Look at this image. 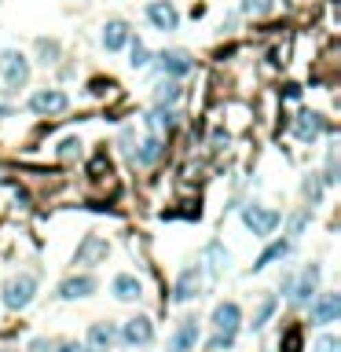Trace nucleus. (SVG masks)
<instances>
[{
    "mask_svg": "<svg viewBox=\"0 0 341 352\" xmlns=\"http://www.w3.org/2000/svg\"><path fill=\"white\" fill-rule=\"evenodd\" d=\"M286 253H290V242H272L268 250L257 257V264H253V272H261V268H268V264H275V261H283Z\"/></svg>",
    "mask_w": 341,
    "mask_h": 352,
    "instance_id": "22",
    "label": "nucleus"
},
{
    "mask_svg": "<svg viewBox=\"0 0 341 352\" xmlns=\"http://www.w3.org/2000/svg\"><path fill=\"white\" fill-rule=\"evenodd\" d=\"M0 352H12V349H0Z\"/></svg>",
    "mask_w": 341,
    "mask_h": 352,
    "instance_id": "33",
    "label": "nucleus"
},
{
    "mask_svg": "<svg viewBox=\"0 0 341 352\" xmlns=\"http://www.w3.org/2000/svg\"><path fill=\"white\" fill-rule=\"evenodd\" d=\"M136 165H154L158 158H162V136H147V140L132 151Z\"/></svg>",
    "mask_w": 341,
    "mask_h": 352,
    "instance_id": "18",
    "label": "nucleus"
},
{
    "mask_svg": "<svg viewBox=\"0 0 341 352\" xmlns=\"http://www.w3.org/2000/svg\"><path fill=\"white\" fill-rule=\"evenodd\" d=\"M34 294H37V275H19V279L4 286V305L19 312V308H26L34 301Z\"/></svg>",
    "mask_w": 341,
    "mask_h": 352,
    "instance_id": "3",
    "label": "nucleus"
},
{
    "mask_svg": "<svg viewBox=\"0 0 341 352\" xmlns=\"http://www.w3.org/2000/svg\"><path fill=\"white\" fill-rule=\"evenodd\" d=\"M323 129H327L323 117H319V114H308V110H305V114H297V121H294V136H297L301 143H312Z\"/></svg>",
    "mask_w": 341,
    "mask_h": 352,
    "instance_id": "15",
    "label": "nucleus"
},
{
    "mask_svg": "<svg viewBox=\"0 0 341 352\" xmlns=\"http://www.w3.org/2000/svg\"><path fill=\"white\" fill-rule=\"evenodd\" d=\"M147 19H151L154 30H162V34L180 26V15H176V8L169 4V0H151V4H147Z\"/></svg>",
    "mask_w": 341,
    "mask_h": 352,
    "instance_id": "8",
    "label": "nucleus"
},
{
    "mask_svg": "<svg viewBox=\"0 0 341 352\" xmlns=\"http://www.w3.org/2000/svg\"><path fill=\"white\" fill-rule=\"evenodd\" d=\"M176 99H180V84H176V81H165L162 89H158V106L176 103Z\"/></svg>",
    "mask_w": 341,
    "mask_h": 352,
    "instance_id": "26",
    "label": "nucleus"
},
{
    "mask_svg": "<svg viewBox=\"0 0 341 352\" xmlns=\"http://www.w3.org/2000/svg\"><path fill=\"white\" fill-rule=\"evenodd\" d=\"M206 261H209V272H213V275H220V272L231 264V253L224 250L220 242H209V246H206Z\"/></svg>",
    "mask_w": 341,
    "mask_h": 352,
    "instance_id": "20",
    "label": "nucleus"
},
{
    "mask_svg": "<svg viewBox=\"0 0 341 352\" xmlns=\"http://www.w3.org/2000/svg\"><path fill=\"white\" fill-rule=\"evenodd\" d=\"M140 294H143V286L136 275H118V279H114V297H118V301H136Z\"/></svg>",
    "mask_w": 341,
    "mask_h": 352,
    "instance_id": "19",
    "label": "nucleus"
},
{
    "mask_svg": "<svg viewBox=\"0 0 341 352\" xmlns=\"http://www.w3.org/2000/svg\"><path fill=\"white\" fill-rule=\"evenodd\" d=\"M106 253H110V246H106L103 235H84L78 246V264H99L106 261Z\"/></svg>",
    "mask_w": 341,
    "mask_h": 352,
    "instance_id": "9",
    "label": "nucleus"
},
{
    "mask_svg": "<svg viewBox=\"0 0 341 352\" xmlns=\"http://www.w3.org/2000/svg\"><path fill=\"white\" fill-rule=\"evenodd\" d=\"M114 341H118V330H114L110 323H92L89 338H84V349L89 352H110Z\"/></svg>",
    "mask_w": 341,
    "mask_h": 352,
    "instance_id": "10",
    "label": "nucleus"
},
{
    "mask_svg": "<svg viewBox=\"0 0 341 352\" xmlns=\"http://www.w3.org/2000/svg\"><path fill=\"white\" fill-rule=\"evenodd\" d=\"M59 352H78V345H73V341H62V345H59Z\"/></svg>",
    "mask_w": 341,
    "mask_h": 352,
    "instance_id": "32",
    "label": "nucleus"
},
{
    "mask_svg": "<svg viewBox=\"0 0 341 352\" xmlns=\"http://www.w3.org/2000/svg\"><path fill=\"white\" fill-rule=\"evenodd\" d=\"M275 305H279V301H275V297L268 294V297H264V301L257 305V312H253V323H250V327H253V330H261V327L275 316Z\"/></svg>",
    "mask_w": 341,
    "mask_h": 352,
    "instance_id": "23",
    "label": "nucleus"
},
{
    "mask_svg": "<svg viewBox=\"0 0 341 352\" xmlns=\"http://www.w3.org/2000/svg\"><path fill=\"white\" fill-rule=\"evenodd\" d=\"M129 45V23H121V19H110V23L103 26V48L106 51H118Z\"/></svg>",
    "mask_w": 341,
    "mask_h": 352,
    "instance_id": "16",
    "label": "nucleus"
},
{
    "mask_svg": "<svg viewBox=\"0 0 341 352\" xmlns=\"http://www.w3.org/2000/svg\"><path fill=\"white\" fill-rule=\"evenodd\" d=\"M239 323H242V312H239L235 301H224V305L213 308V330H217V334H213L209 349L213 352L228 349L231 341H235V334H239Z\"/></svg>",
    "mask_w": 341,
    "mask_h": 352,
    "instance_id": "1",
    "label": "nucleus"
},
{
    "mask_svg": "<svg viewBox=\"0 0 341 352\" xmlns=\"http://www.w3.org/2000/svg\"><path fill=\"white\" fill-rule=\"evenodd\" d=\"M106 89H114V81H103V78H95V81H92V95H103Z\"/></svg>",
    "mask_w": 341,
    "mask_h": 352,
    "instance_id": "30",
    "label": "nucleus"
},
{
    "mask_svg": "<svg viewBox=\"0 0 341 352\" xmlns=\"http://www.w3.org/2000/svg\"><path fill=\"white\" fill-rule=\"evenodd\" d=\"M129 62H132V67L136 70H140V67H147V62H151V56H147V45H143V40H132V51H129Z\"/></svg>",
    "mask_w": 341,
    "mask_h": 352,
    "instance_id": "28",
    "label": "nucleus"
},
{
    "mask_svg": "<svg viewBox=\"0 0 341 352\" xmlns=\"http://www.w3.org/2000/svg\"><path fill=\"white\" fill-rule=\"evenodd\" d=\"M151 338H154V323H151L147 316H132L129 323L121 327V341H125L129 349H136V345H147Z\"/></svg>",
    "mask_w": 341,
    "mask_h": 352,
    "instance_id": "6",
    "label": "nucleus"
},
{
    "mask_svg": "<svg viewBox=\"0 0 341 352\" xmlns=\"http://www.w3.org/2000/svg\"><path fill=\"white\" fill-rule=\"evenodd\" d=\"M78 151H81V140H73V136L59 143V154H62V158H70V154H78Z\"/></svg>",
    "mask_w": 341,
    "mask_h": 352,
    "instance_id": "29",
    "label": "nucleus"
},
{
    "mask_svg": "<svg viewBox=\"0 0 341 352\" xmlns=\"http://www.w3.org/2000/svg\"><path fill=\"white\" fill-rule=\"evenodd\" d=\"M158 62H162V70L169 73V78H184V73L195 70V59H191L187 51H162Z\"/></svg>",
    "mask_w": 341,
    "mask_h": 352,
    "instance_id": "13",
    "label": "nucleus"
},
{
    "mask_svg": "<svg viewBox=\"0 0 341 352\" xmlns=\"http://www.w3.org/2000/svg\"><path fill=\"white\" fill-rule=\"evenodd\" d=\"M95 283L92 275H70L67 283L59 286V297H67V301H78V297H89V294H95Z\"/></svg>",
    "mask_w": 341,
    "mask_h": 352,
    "instance_id": "14",
    "label": "nucleus"
},
{
    "mask_svg": "<svg viewBox=\"0 0 341 352\" xmlns=\"http://www.w3.org/2000/svg\"><path fill=\"white\" fill-rule=\"evenodd\" d=\"M195 345H198V323L195 319H184L176 327V334L169 338V352H195Z\"/></svg>",
    "mask_w": 341,
    "mask_h": 352,
    "instance_id": "12",
    "label": "nucleus"
},
{
    "mask_svg": "<svg viewBox=\"0 0 341 352\" xmlns=\"http://www.w3.org/2000/svg\"><path fill=\"white\" fill-rule=\"evenodd\" d=\"M26 81H30V62H26V56H23V51H8V56H4V84H8L12 92H19Z\"/></svg>",
    "mask_w": 341,
    "mask_h": 352,
    "instance_id": "5",
    "label": "nucleus"
},
{
    "mask_svg": "<svg viewBox=\"0 0 341 352\" xmlns=\"http://www.w3.org/2000/svg\"><path fill=\"white\" fill-rule=\"evenodd\" d=\"M316 349H319V352H338V341H334V338H319Z\"/></svg>",
    "mask_w": 341,
    "mask_h": 352,
    "instance_id": "31",
    "label": "nucleus"
},
{
    "mask_svg": "<svg viewBox=\"0 0 341 352\" xmlns=\"http://www.w3.org/2000/svg\"><path fill=\"white\" fill-rule=\"evenodd\" d=\"M341 316V294H319L312 305V327H327Z\"/></svg>",
    "mask_w": 341,
    "mask_h": 352,
    "instance_id": "7",
    "label": "nucleus"
},
{
    "mask_svg": "<svg viewBox=\"0 0 341 352\" xmlns=\"http://www.w3.org/2000/svg\"><path fill=\"white\" fill-rule=\"evenodd\" d=\"M301 341H305L301 327L290 323V327H286V334H283V341H279V352H301Z\"/></svg>",
    "mask_w": 341,
    "mask_h": 352,
    "instance_id": "24",
    "label": "nucleus"
},
{
    "mask_svg": "<svg viewBox=\"0 0 341 352\" xmlns=\"http://www.w3.org/2000/svg\"><path fill=\"white\" fill-rule=\"evenodd\" d=\"M275 8V0H242V12H250V15H268Z\"/></svg>",
    "mask_w": 341,
    "mask_h": 352,
    "instance_id": "27",
    "label": "nucleus"
},
{
    "mask_svg": "<svg viewBox=\"0 0 341 352\" xmlns=\"http://www.w3.org/2000/svg\"><path fill=\"white\" fill-rule=\"evenodd\" d=\"M202 290V268L195 264V268H184L176 279V290H173V301H191V297H198Z\"/></svg>",
    "mask_w": 341,
    "mask_h": 352,
    "instance_id": "11",
    "label": "nucleus"
},
{
    "mask_svg": "<svg viewBox=\"0 0 341 352\" xmlns=\"http://www.w3.org/2000/svg\"><path fill=\"white\" fill-rule=\"evenodd\" d=\"M316 283H319V264H308L305 275H301V283L294 286V301H297V305H308V301H312Z\"/></svg>",
    "mask_w": 341,
    "mask_h": 352,
    "instance_id": "17",
    "label": "nucleus"
},
{
    "mask_svg": "<svg viewBox=\"0 0 341 352\" xmlns=\"http://www.w3.org/2000/svg\"><path fill=\"white\" fill-rule=\"evenodd\" d=\"M70 106L67 99V92H59V89H40L30 95V110L34 114H62Z\"/></svg>",
    "mask_w": 341,
    "mask_h": 352,
    "instance_id": "4",
    "label": "nucleus"
},
{
    "mask_svg": "<svg viewBox=\"0 0 341 352\" xmlns=\"http://www.w3.org/2000/svg\"><path fill=\"white\" fill-rule=\"evenodd\" d=\"M89 176H92V180L110 176V158H106V151H99V154H95L92 162H89Z\"/></svg>",
    "mask_w": 341,
    "mask_h": 352,
    "instance_id": "25",
    "label": "nucleus"
},
{
    "mask_svg": "<svg viewBox=\"0 0 341 352\" xmlns=\"http://www.w3.org/2000/svg\"><path fill=\"white\" fill-rule=\"evenodd\" d=\"M279 209H264V206H242V224L257 235V239H264V235H272L275 228H279Z\"/></svg>",
    "mask_w": 341,
    "mask_h": 352,
    "instance_id": "2",
    "label": "nucleus"
},
{
    "mask_svg": "<svg viewBox=\"0 0 341 352\" xmlns=\"http://www.w3.org/2000/svg\"><path fill=\"white\" fill-rule=\"evenodd\" d=\"M173 121H176V114H173V110H165V106H158L154 114H147V125H151V132H154V136L169 132V129H173Z\"/></svg>",
    "mask_w": 341,
    "mask_h": 352,
    "instance_id": "21",
    "label": "nucleus"
}]
</instances>
